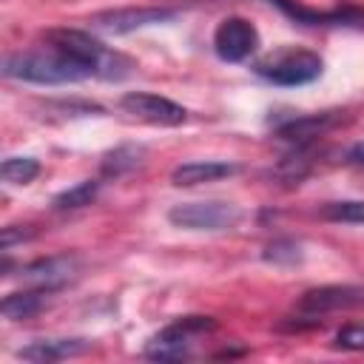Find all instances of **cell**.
<instances>
[{
  "label": "cell",
  "instance_id": "cell-1",
  "mask_svg": "<svg viewBox=\"0 0 364 364\" xmlns=\"http://www.w3.org/2000/svg\"><path fill=\"white\" fill-rule=\"evenodd\" d=\"M3 77L20 80V82H37V85H68L91 80V71L77 63L74 57L63 54L60 48H34V51H14L3 60Z\"/></svg>",
  "mask_w": 364,
  "mask_h": 364
},
{
  "label": "cell",
  "instance_id": "cell-2",
  "mask_svg": "<svg viewBox=\"0 0 364 364\" xmlns=\"http://www.w3.org/2000/svg\"><path fill=\"white\" fill-rule=\"evenodd\" d=\"M46 43L82 63L91 71V77L100 80H122L134 68V60H128L122 51H114L111 46L100 43L97 37L80 28H51L46 31Z\"/></svg>",
  "mask_w": 364,
  "mask_h": 364
},
{
  "label": "cell",
  "instance_id": "cell-3",
  "mask_svg": "<svg viewBox=\"0 0 364 364\" xmlns=\"http://www.w3.org/2000/svg\"><path fill=\"white\" fill-rule=\"evenodd\" d=\"M324 71V60L310 51V48H299V46H284L276 48L273 54H267L264 60L256 63V74L273 85H307L313 80H318Z\"/></svg>",
  "mask_w": 364,
  "mask_h": 364
},
{
  "label": "cell",
  "instance_id": "cell-4",
  "mask_svg": "<svg viewBox=\"0 0 364 364\" xmlns=\"http://www.w3.org/2000/svg\"><path fill=\"white\" fill-rule=\"evenodd\" d=\"M242 219V208L225 199L205 202H179L168 210V222L179 230H230Z\"/></svg>",
  "mask_w": 364,
  "mask_h": 364
},
{
  "label": "cell",
  "instance_id": "cell-5",
  "mask_svg": "<svg viewBox=\"0 0 364 364\" xmlns=\"http://www.w3.org/2000/svg\"><path fill=\"white\" fill-rule=\"evenodd\" d=\"M213 318L208 316H185V318H176L171 321L168 327H162L148 344H145V355L148 358H156V361H176V358H185L191 355L196 338L208 336L213 330Z\"/></svg>",
  "mask_w": 364,
  "mask_h": 364
},
{
  "label": "cell",
  "instance_id": "cell-6",
  "mask_svg": "<svg viewBox=\"0 0 364 364\" xmlns=\"http://www.w3.org/2000/svg\"><path fill=\"white\" fill-rule=\"evenodd\" d=\"M119 108L131 119H139V122H148V125H159V128H173V125H182L188 119V111L179 102H173L168 97H159V94H151V91H128V94H122Z\"/></svg>",
  "mask_w": 364,
  "mask_h": 364
},
{
  "label": "cell",
  "instance_id": "cell-7",
  "mask_svg": "<svg viewBox=\"0 0 364 364\" xmlns=\"http://www.w3.org/2000/svg\"><path fill=\"white\" fill-rule=\"evenodd\" d=\"M259 48V31L247 17H225L213 28V51L225 63H242Z\"/></svg>",
  "mask_w": 364,
  "mask_h": 364
},
{
  "label": "cell",
  "instance_id": "cell-8",
  "mask_svg": "<svg viewBox=\"0 0 364 364\" xmlns=\"http://www.w3.org/2000/svg\"><path fill=\"white\" fill-rule=\"evenodd\" d=\"M80 270V262L68 253L63 256H48V259H37L31 264H26L23 273V287H34L43 293H54L60 287H65Z\"/></svg>",
  "mask_w": 364,
  "mask_h": 364
},
{
  "label": "cell",
  "instance_id": "cell-9",
  "mask_svg": "<svg viewBox=\"0 0 364 364\" xmlns=\"http://www.w3.org/2000/svg\"><path fill=\"white\" fill-rule=\"evenodd\" d=\"M364 301V290L353 287V284H324L316 290H307L299 299V313L301 316H324V313H336V310H347Z\"/></svg>",
  "mask_w": 364,
  "mask_h": 364
},
{
  "label": "cell",
  "instance_id": "cell-10",
  "mask_svg": "<svg viewBox=\"0 0 364 364\" xmlns=\"http://www.w3.org/2000/svg\"><path fill=\"white\" fill-rule=\"evenodd\" d=\"M173 11L171 9H114V11H102L94 17V28L100 31H108V34H128V31H136V28H145V26H156V23H165L171 20Z\"/></svg>",
  "mask_w": 364,
  "mask_h": 364
},
{
  "label": "cell",
  "instance_id": "cell-11",
  "mask_svg": "<svg viewBox=\"0 0 364 364\" xmlns=\"http://www.w3.org/2000/svg\"><path fill=\"white\" fill-rule=\"evenodd\" d=\"M88 350H91L88 338H37V341L20 347L17 358L34 361V364H54V361H65V358L82 355Z\"/></svg>",
  "mask_w": 364,
  "mask_h": 364
},
{
  "label": "cell",
  "instance_id": "cell-12",
  "mask_svg": "<svg viewBox=\"0 0 364 364\" xmlns=\"http://www.w3.org/2000/svg\"><path fill=\"white\" fill-rule=\"evenodd\" d=\"M239 171V165L225 162V159H193V162H182L173 168L171 182L176 188H193L202 182H216L225 176H233Z\"/></svg>",
  "mask_w": 364,
  "mask_h": 364
},
{
  "label": "cell",
  "instance_id": "cell-13",
  "mask_svg": "<svg viewBox=\"0 0 364 364\" xmlns=\"http://www.w3.org/2000/svg\"><path fill=\"white\" fill-rule=\"evenodd\" d=\"M46 296L43 290H34V287H23L20 293H9L3 299V316L9 321H23V318H31L43 310L46 304Z\"/></svg>",
  "mask_w": 364,
  "mask_h": 364
},
{
  "label": "cell",
  "instance_id": "cell-14",
  "mask_svg": "<svg viewBox=\"0 0 364 364\" xmlns=\"http://www.w3.org/2000/svg\"><path fill=\"white\" fill-rule=\"evenodd\" d=\"M40 173V162L34 156H6L0 165V176L6 185H28Z\"/></svg>",
  "mask_w": 364,
  "mask_h": 364
},
{
  "label": "cell",
  "instance_id": "cell-15",
  "mask_svg": "<svg viewBox=\"0 0 364 364\" xmlns=\"http://www.w3.org/2000/svg\"><path fill=\"white\" fill-rule=\"evenodd\" d=\"M97 191H100V179H85V182H80V185H74V188L57 193V196H54V208H57V210H77V208H85V205L94 202Z\"/></svg>",
  "mask_w": 364,
  "mask_h": 364
},
{
  "label": "cell",
  "instance_id": "cell-16",
  "mask_svg": "<svg viewBox=\"0 0 364 364\" xmlns=\"http://www.w3.org/2000/svg\"><path fill=\"white\" fill-rule=\"evenodd\" d=\"M142 154H145V151L136 148V145H119V148H114L111 154H105V159H102V173H105V176H119V173L136 168V165L142 162Z\"/></svg>",
  "mask_w": 364,
  "mask_h": 364
},
{
  "label": "cell",
  "instance_id": "cell-17",
  "mask_svg": "<svg viewBox=\"0 0 364 364\" xmlns=\"http://www.w3.org/2000/svg\"><path fill=\"white\" fill-rule=\"evenodd\" d=\"M264 259L273 264H296L301 259V250L293 239H276L273 245L264 247Z\"/></svg>",
  "mask_w": 364,
  "mask_h": 364
},
{
  "label": "cell",
  "instance_id": "cell-18",
  "mask_svg": "<svg viewBox=\"0 0 364 364\" xmlns=\"http://www.w3.org/2000/svg\"><path fill=\"white\" fill-rule=\"evenodd\" d=\"M324 216L333 219V222H355L361 225L364 222V199L358 202H333L324 208Z\"/></svg>",
  "mask_w": 364,
  "mask_h": 364
},
{
  "label": "cell",
  "instance_id": "cell-19",
  "mask_svg": "<svg viewBox=\"0 0 364 364\" xmlns=\"http://www.w3.org/2000/svg\"><path fill=\"white\" fill-rule=\"evenodd\" d=\"M336 347L341 350H364V324H347L336 336Z\"/></svg>",
  "mask_w": 364,
  "mask_h": 364
},
{
  "label": "cell",
  "instance_id": "cell-20",
  "mask_svg": "<svg viewBox=\"0 0 364 364\" xmlns=\"http://www.w3.org/2000/svg\"><path fill=\"white\" fill-rule=\"evenodd\" d=\"M347 165L364 168V139H361V142H355V145L347 151Z\"/></svg>",
  "mask_w": 364,
  "mask_h": 364
}]
</instances>
